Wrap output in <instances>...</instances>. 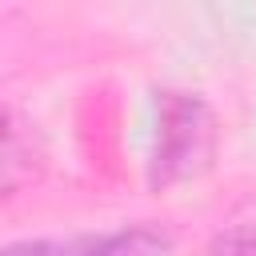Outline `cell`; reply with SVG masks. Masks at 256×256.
<instances>
[{
	"instance_id": "cell-1",
	"label": "cell",
	"mask_w": 256,
	"mask_h": 256,
	"mask_svg": "<svg viewBox=\"0 0 256 256\" xmlns=\"http://www.w3.org/2000/svg\"><path fill=\"white\" fill-rule=\"evenodd\" d=\"M216 156V116L200 96L160 92V128L148 180L152 188H172L200 176Z\"/></svg>"
},
{
	"instance_id": "cell-2",
	"label": "cell",
	"mask_w": 256,
	"mask_h": 256,
	"mask_svg": "<svg viewBox=\"0 0 256 256\" xmlns=\"http://www.w3.org/2000/svg\"><path fill=\"white\" fill-rule=\"evenodd\" d=\"M172 248L160 228H120L100 236H68V240H20L0 248V256H164Z\"/></svg>"
},
{
	"instance_id": "cell-3",
	"label": "cell",
	"mask_w": 256,
	"mask_h": 256,
	"mask_svg": "<svg viewBox=\"0 0 256 256\" xmlns=\"http://www.w3.org/2000/svg\"><path fill=\"white\" fill-rule=\"evenodd\" d=\"M40 176V152L32 148V136L0 108V196L20 192Z\"/></svg>"
},
{
	"instance_id": "cell-4",
	"label": "cell",
	"mask_w": 256,
	"mask_h": 256,
	"mask_svg": "<svg viewBox=\"0 0 256 256\" xmlns=\"http://www.w3.org/2000/svg\"><path fill=\"white\" fill-rule=\"evenodd\" d=\"M208 256H256V200L232 224H224V232L212 240Z\"/></svg>"
}]
</instances>
